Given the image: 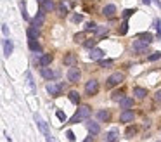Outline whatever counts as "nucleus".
<instances>
[{"label": "nucleus", "instance_id": "nucleus-1", "mask_svg": "<svg viewBox=\"0 0 161 142\" xmlns=\"http://www.w3.org/2000/svg\"><path fill=\"white\" fill-rule=\"evenodd\" d=\"M90 113H92L90 106L81 104L80 107H78V111H76L75 115H73V118L70 120V123H78V121H83V120H87V118L90 116Z\"/></svg>", "mask_w": 161, "mask_h": 142}, {"label": "nucleus", "instance_id": "nucleus-2", "mask_svg": "<svg viewBox=\"0 0 161 142\" xmlns=\"http://www.w3.org/2000/svg\"><path fill=\"white\" fill-rule=\"evenodd\" d=\"M85 92L87 95H95L99 92V82L97 80H88L85 85Z\"/></svg>", "mask_w": 161, "mask_h": 142}, {"label": "nucleus", "instance_id": "nucleus-3", "mask_svg": "<svg viewBox=\"0 0 161 142\" xmlns=\"http://www.w3.org/2000/svg\"><path fill=\"white\" fill-rule=\"evenodd\" d=\"M47 92H48L50 95H52V97H59L61 92H63V85L50 82V83H47Z\"/></svg>", "mask_w": 161, "mask_h": 142}, {"label": "nucleus", "instance_id": "nucleus-4", "mask_svg": "<svg viewBox=\"0 0 161 142\" xmlns=\"http://www.w3.org/2000/svg\"><path fill=\"white\" fill-rule=\"evenodd\" d=\"M123 80H125L123 73H113L109 78H107V85H109V87H114V85H120Z\"/></svg>", "mask_w": 161, "mask_h": 142}, {"label": "nucleus", "instance_id": "nucleus-5", "mask_svg": "<svg viewBox=\"0 0 161 142\" xmlns=\"http://www.w3.org/2000/svg\"><path fill=\"white\" fill-rule=\"evenodd\" d=\"M81 73H80V69L75 68V66H71L70 69H68V80H70L71 83H76L78 80H80Z\"/></svg>", "mask_w": 161, "mask_h": 142}, {"label": "nucleus", "instance_id": "nucleus-6", "mask_svg": "<svg viewBox=\"0 0 161 142\" xmlns=\"http://www.w3.org/2000/svg\"><path fill=\"white\" fill-rule=\"evenodd\" d=\"M132 47H134V50H135L137 54H145V52H147V43L142 42L140 38H139V40H135Z\"/></svg>", "mask_w": 161, "mask_h": 142}, {"label": "nucleus", "instance_id": "nucleus-7", "mask_svg": "<svg viewBox=\"0 0 161 142\" xmlns=\"http://www.w3.org/2000/svg\"><path fill=\"white\" fill-rule=\"evenodd\" d=\"M40 73H42V76H43L45 80H48V82H50L52 78H55V76H59V71H52V69L47 68V66H43Z\"/></svg>", "mask_w": 161, "mask_h": 142}, {"label": "nucleus", "instance_id": "nucleus-8", "mask_svg": "<svg viewBox=\"0 0 161 142\" xmlns=\"http://www.w3.org/2000/svg\"><path fill=\"white\" fill-rule=\"evenodd\" d=\"M120 121H121V123H130V121H134V111L123 109V113L120 115Z\"/></svg>", "mask_w": 161, "mask_h": 142}, {"label": "nucleus", "instance_id": "nucleus-9", "mask_svg": "<svg viewBox=\"0 0 161 142\" xmlns=\"http://www.w3.org/2000/svg\"><path fill=\"white\" fill-rule=\"evenodd\" d=\"M52 59H54V56L52 54H42V57H38L37 59V63H38V66H48V64L52 63Z\"/></svg>", "mask_w": 161, "mask_h": 142}, {"label": "nucleus", "instance_id": "nucleus-10", "mask_svg": "<svg viewBox=\"0 0 161 142\" xmlns=\"http://www.w3.org/2000/svg\"><path fill=\"white\" fill-rule=\"evenodd\" d=\"M43 23H45V11H38V14L35 17H33V21H31V24H35V26H42Z\"/></svg>", "mask_w": 161, "mask_h": 142}, {"label": "nucleus", "instance_id": "nucleus-11", "mask_svg": "<svg viewBox=\"0 0 161 142\" xmlns=\"http://www.w3.org/2000/svg\"><path fill=\"white\" fill-rule=\"evenodd\" d=\"M28 40H37L38 37H40V31H38V28L35 26V24H31V26H28Z\"/></svg>", "mask_w": 161, "mask_h": 142}, {"label": "nucleus", "instance_id": "nucleus-12", "mask_svg": "<svg viewBox=\"0 0 161 142\" xmlns=\"http://www.w3.org/2000/svg\"><path fill=\"white\" fill-rule=\"evenodd\" d=\"M102 56H104V50H101V49H92L88 54V57L92 61H99V59H102Z\"/></svg>", "mask_w": 161, "mask_h": 142}, {"label": "nucleus", "instance_id": "nucleus-13", "mask_svg": "<svg viewBox=\"0 0 161 142\" xmlns=\"http://www.w3.org/2000/svg\"><path fill=\"white\" fill-rule=\"evenodd\" d=\"M87 128H88V132H90L92 135H97V133L101 132V126H99V123H95V121H88V123H87Z\"/></svg>", "mask_w": 161, "mask_h": 142}, {"label": "nucleus", "instance_id": "nucleus-14", "mask_svg": "<svg viewBox=\"0 0 161 142\" xmlns=\"http://www.w3.org/2000/svg\"><path fill=\"white\" fill-rule=\"evenodd\" d=\"M107 139L106 140L107 142H118V139H120V132L116 130V128H113V130H109V133H107Z\"/></svg>", "mask_w": 161, "mask_h": 142}, {"label": "nucleus", "instance_id": "nucleus-15", "mask_svg": "<svg viewBox=\"0 0 161 142\" xmlns=\"http://www.w3.org/2000/svg\"><path fill=\"white\" fill-rule=\"evenodd\" d=\"M132 106H134V99H130V97H123L120 100V107L121 109H130Z\"/></svg>", "mask_w": 161, "mask_h": 142}, {"label": "nucleus", "instance_id": "nucleus-16", "mask_svg": "<svg viewBox=\"0 0 161 142\" xmlns=\"http://www.w3.org/2000/svg\"><path fill=\"white\" fill-rule=\"evenodd\" d=\"M40 9H42V11H45V12H52L54 9H55V4H54L52 0H45L42 5H40Z\"/></svg>", "mask_w": 161, "mask_h": 142}, {"label": "nucleus", "instance_id": "nucleus-17", "mask_svg": "<svg viewBox=\"0 0 161 142\" xmlns=\"http://www.w3.org/2000/svg\"><path fill=\"white\" fill-rule=\"evenodd\" d=\"M114 12H116V7H114L113 4H109V5H106L104 9H102V14H104V16H107V17H113Z\"/></svg>", "mask_w": 161, "mask_h": 142}, {"label": "nucleus", "instance_id": "nucleus-18", "mask_svg": "<svg viewBox=\"0 0 161 142\" xmlns=\"http://www.w3.org/2000/svg\"><path fill=\"white\" fill-rule=\"evenodd\" d=\"M134 95L137 99H144L145 95H147V90L142 89V87H134Z\"/></svg>", "mask_w": 161, "mask_h": 142}, {"label": "nucleus", "instance_id": "nucleus-19", "mask_svg": "<svg viewBox=\"0 0 161 142\" xmlns=\"http://www.w3.org/2000/svg\"><path fill=\"white\" fill-rule=\"evenodd\" d=\"M12 49H14L12 42L9 40V38H5V40H4V54H5V56H11V54H12Z\"/></svg>", "mask_w": 161, "mask_h": 142}, {"label": "nucleus", "instance_id": "nucleus-20", "mask_svg": "<svg viewBox=\"0 0 161 142\" xmlns=\"http://www.w3.org/2000/svg\"><path fill=\"white\" fill-rule=\"evenodd\" d=\"M75 61H76V57H75V54H73V52H68L64 56V64H66V66H73Z\"/></svg>", "mask_w": 161, "mask_h": 142}, {"label": "nucleus", "instance_id": "nucleus-21", "mask_svg": "<svg viewBox=\"0 0 161 142\" xmlns=\"http://www.w3.org/2000/svg\"><path fill=\"white\" fill-rule=\"evenodd\" d=\"M139 38L142 40V42H145L147 45L154 42V37H152V33H142V35H139Z\"/></svg>", "mask_w": 161, "mask_h": 142}, {"label": "nucleus", "instance_id": "nucleus-22", "mask_svg": "<svg viewBox=\"0 0 161 142\" xmlns=\"http://www.w3.org/2000/svg\"><path fill=\"white\" fill-rule=\"evenodd\" d=\"M35 118H37V121H38V126H40V130H42V133H43L45 137H48L50 133H48V130H47V123H45V121H42L40 118H38V116H35Z\"/></svg>", "mask_w": 161, "mask_h": 142}, {"label": "nucleus", "instance_id": "nucleus-23", "mask_svg": "<svg viewBox=\"0 0 161 142\" xmlns=\"http://www.w3.org/2000/svg\"><path fill=\"white\" fill-rule=\"evenodd\" d=\"M70 100L75 102V104H78V102H80V94H78L76 90H71L70 92Z\"/></svg>", "mask_w": 161, "mask_h": 142}, {"label": "nucleus", "instance_id": "nucleus-24", "mask_svg": "<svg viewBox=\"0 0 161 142\" xmlns=\"http://www.w3.org/2000/svg\"><path fill=\"white\" fill-rule=\"evenodd\" d=\"M95 33H97V38L106 37V35H107V28H106V26H99V28L95 30Z\"/></svg>", "mask_w": 161, "mask_h": 142}, {"label": "nucleus", "instance_id": "nucleus-25", "mask_svg": "<svg viewBox=\"0 0 161 142\" xmlns=\"http://www.w3.org/2000/svg\"><path fill=\"white\" fill-rule=\"evenodd\" d=\"M57 11H59V16H66V14H68V7L64 5V2H59Z\"/></svg>", "mask_w": 161, "mask_h": 142}, {"label": "nucleus", "instance_id": "nucleus-26", "mask_svg": "<svg viewBox=\"0 0 161 142\" xmlns=\"http://www.w3.org/2000/svg\"><path fill=\"white\" fill-rule=\"evenodd\" d=\"M99 42V38H90V40H87V42H83V45H85L87 49H94L95 47V43Z\"/></svg>", "mask_w": 161, "mask_h": 142}, {"label": "nucleus", "instance_id": "nucleus-27", "mask_svg": "<svg viewBox=\"0 0 161 142\" xmlns=\"http://www.w3.org/2000/svg\"><path fill=\"white\" fill-rule=\"evenodd\" d=\"M99 120L101 121H107L109 118H111V115H109V111H99Z\"/></svg>", "mask_w": 161, "mask_h": 142}, {"label": "nucleus", "instance_id": "nucleus-28", "mask_svg": "<svg viewBox=\"0 0 161 142\" xmlns=\"http://www.w3.org/2000/svg\"><path fill=\"white\" fill-rule=\"evenodd\" d=\"M127 31H128V23H127V19H123L121 28L118 30V33H120V35H127Z\"/></svg>", "mask_w": 161, "mask_h": 142}, {"label": "nucleus", "instance_id": "nucleus-29", "mask_svg": "<svg viewBox=\"0 0 161 142\" xmlns=\"http://www.w3.org/2000/svg\"><path fill=\"white\" fill-rule=\"evenodd\" d=\"M123 97H125V92H123V90H120V92H114V94H113V100H114V102H120Z\"/></svg>", "mask_w": 161, "mask_h": 142}, {"label": "nucleus", "instance_id": "nucleus-30", "mask_svg": "<svg viewBox=\"0 0 161 142\" xmlns=\"http://www.w3.org/2000/svg\"><path fill=\"white\" fill-rule=\"evenodd\" d=\"M28 45H30V49H31V50H35V52H37V50H40V45H38V42H35V40H28Z\"/></svg>", "mask_w": 161, "mask_h": 142}, {"label": "nucleus", "instance_id": "nucleus-31", "mask_svg": "<svg viewBox=\"0 0 161 142\" xmlns=\"http://www.w3.org/2000/svg\"><path fill=\"white\" fill-rule=\"evenodd\" d=\"M87 31H95V30H97V28H99V26H97V24H95V23H94V21H88V23H87Z\"/></svg>", "mask_w": 161, "mask_h": 142}, {"label": "nucleus", "instance_id": "nucleus-32", "mask_svg": "<svg viewBox=\"0 0 161 142\" xmlns=\"http://www.w3.org/2000/svg\"><path fill=\"white\" fill-rule=\"evenodd\" d=\"M99 66H101V68H107V66H113V61H111V59H107V61H101V59H99Z\"/></svg>", "mask_w": 161, "mask_h": 142}, {"label": "nucleus", "instance_id": "nucleus-33", "mask_svg": "<svg viewBox=\"0 0 161 142\" xmlns=\"http://www.w3.org/2000/svg\"><path fill=\"white\" fill-rule=\"evenodd\" d=\"M134 12H137V11H135V9H127V11H123V14H121V16H123V19H128Z\"/></svg>", "mask_w": 161, "mask_h": 142}, {"label": "nucleus", "instance_id": "nucleus-34", "mask_svg": "<svg viewBox=\"0 0 161 142\" xmlns=\"http://www.w3.org/2000/svg\"><path fill=\"white\" fill-rule=\"evenodd\" d=\"M21 14H23V17H24V19H26V21H28V19H30V17H28V14H26V4H24V0H23V2H21Z\"/></svg>", "mask_w": 161, "mask_h": 142}, {"label": "nucleus", "instance_id": "nucleus-35", "mask_svg": "<svg viewBox=\"0 0 161 142\" xmlns=\"http://www.w3.org/2000/svg\"><path fill=\"white\" fill-rule=\"evenodd\" d=\"M154 26L158 30V37H161V21L159 19H154Z\"/></svg>", "mask_w": 161, "mask_h": 142}, {"label": "nucleus", "instance_id": "nucleus-36", "mask_svg": "<svg viewBox=\"0 0 161 142\" xmlns=\"http://www.w3.org/2000/svg\"><path fill=\"white\" fill-rule=\"evenodd\" d=\"M161 57V52H152L149 56V61H156V59H159Z\"/></svg>", "mask_w": 161, "mask_h": 142}, {"label": "nucleus", "instance_id": "nucleus-37", "mask_svg": "<svg viewBox=\"0 0 161 142\" xmlns=\"http://www.w3.org/2000/svg\"><path fill=\"white\" fill-rule=\"evenodd\" d=\"M83 21V16H81V14H75V16H73V23H81Z\"/></svg>", "mask_w": 161, "mask_h": 142}, {"label": "nucleus", "instance_id": "nucleus-38", "mask_svg": "<svg viewBox=\"0 0 161 142\" xmlns=\"http://www.w3.org/2000/svg\"><path fill=\"white\" fill-rule=\"evenodd\" d=\"M135 132H137V130H135L134 126H130L128 130H127V137H132V135H135Z\"/></svg>", "mask_w": 161, "mask_h": 142}, {"label": "nucleus", "instance_id": "nucleus-39", "mask_svg": "<svg viewBox=\"0 0 161 142\" xmlns=\"http://www.w3.org/2000/svg\"><path fill=\"white\" fill-rule=\"evenodd\" d=\"M57 118H59L61 121H66V115L63 113V111H57Z\"/></svg>", "mask_w": 161, "mask_h": 142}, {"label": "nucleus", "instance_id": "nucleus-40", "mask_svg": "<svg viewBox=\"0 0 161 142\" xmlns=\"http://www.w3.org/2000/svg\"><path fill=\"white\" fill-rule=\"evenodd\" d=\"M83 40V33H76L75 35V42H81Z\"/></svg>", "mask_w": 161, "mask_h": 142}, {"label": "nucleus", "instance_id": "nucleus-41", "mask_svg": "<svg viewBox=\"0 0 161 142\" xmlns=\"http://www.w3.org/2000/svg\"><path fill=\"white\" fill-rule=\"evenodd\" d=\"M66 135H68V139H70V140H75V133H73L71 130H68V133H66Z\"/></svg>", "mask_w": 161, "mask_h": 142}, {"label": "nucleus", "instance_id": "nucleus-42", "mask_svg": "<svg viewBox=\"0 0 161 142\" xmlns=\"http://www.w3.org/2000/svg\"><path fill=\"white\" fill-rule=\"evenodd\" d=\"M2 31H4V35L7 37V33H9V31H7V24H2Z\"/></svg>", "mask_w": 161, "mask_h": 142}, {"label": "nucleus", "instance_id": "nucleus-43", "mask_svg": "<svg viewBox=\"0 0 161 142\" xmlns=\"http://www.w3.org/2000/svg\"><path fill=\"white\" fill-rule=\"evenodd\" d=\"M156 100H161V90H158V92H156Z\"/></svg>", "mask_w": 161, "mask_h": 142}, {"label": "nucleus", "instance_id": "nucleus-44", "mask_svg": "<svg viewBox=\"0 0 161 142\" xmlns=\"http://www.w3.org/2000/svg\"><path fill=\"white\" fill-rule=\"evenodd\" d=\"M83 142H94V137H92V135H88V137H87V139H85Z\"/></svg>", "mask_w": 161, "mask_h": 142}, {"label": "nucleus", "instance_id": "nucleus-45", "mask_svg": "<svg viewBox=\"0 0 161 142\" xmlns=\"http://www.w3.org/2000/svg\"><path fill=\"white\" fill-rule=\"evenodd\" d=\"M151 2H152V0H142V4H145V5H149Z\"/></svg>", "mask_w": 161, "mask_h": 142}, {"label": "nucleus", "instance_id": "nucleus-46", "mask_svg": "<svg viewBox=\"0 0 161 142\" xmlns=\"http://www.w3.org/2000/svg\"><path fill=\"white\" fill-rule=\"evenodd\" d=\"M47 142H54V139H52L50 135H48V137H47Z\"/></svg>", "mask_w": 161, "mask_h": 142}, {"label": "nucleus", "instance_id": "nucleus-47", "mask_svg": "<svg viewBox=\"0 0 161 142\" xmlns=\"http://www.w3.org/2000/svg\"><path fill=\"white\" fill-rule=\"evenodd\" d=\"M43 2H45V0H38V4H40V5H42Z\"/></svg>", "mask_w": 161, "mask_h": 142}]
</instances>
